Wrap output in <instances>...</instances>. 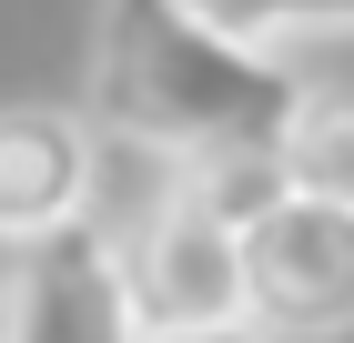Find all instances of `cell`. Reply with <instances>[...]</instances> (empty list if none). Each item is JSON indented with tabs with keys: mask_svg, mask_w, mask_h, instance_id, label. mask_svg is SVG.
I'll return each mask as SVG.
<instances>
[{
	"mask_svg": "<svg viewBox=\"0 0 354 343\" xmlns=\"http://www.w3.org/2000/svg\"><path fill=\"white\" fill-rule=\"evenodd\" d=\"M243 273H253V323L273 343L354 333V212L344 202L273 192L243 233Z\"/></svg>",
	"mask_w": 354,
	"mask_h": 343,
	"instance_id": "obj_4",
	"label": "cell"
},
{
	"mask_svg": "<svg viewBox=\"0 0 354 343\" xmlns=\"http://www.w3.org/2000/svg\"><path fill=\"white\" fill-rule=\"evenodd\" d=\"M314 81L294 51H263L203 0H102L91 10V61H82V111L111 141L172 161H233L273 152L294 101Z\"/></svg>",
	"mask_w": 354,
	"mask_h": 343,
	"instance_id": "obj_1",
	"label": "cell"
},
{
	"mask_svg": "<svg viewBox=\"0 0 354 343\" xmlns=\"http://www.w3.org/2000/svg\"><path fill=\"white\" fill-rule=\"evenodd\" d=\"M213 21H233L263 51H304V41H354V0H203Z\"/></svg>",
	"mask_w": 354,
	"mask_h": 343,
	"instance_id": "obj_7",
	"label": "cell"
},
{
	"mask_svg": "<svg viewBox=\"0 0 354 343\" xmlns=\"http://www.w3.org/2000/svg\"><path fill=\"white\" fill-rule=\"evenodd\" d=\"M152 343H273L263 323H203V333H152Z\"/></svg>",
	"mask_w": 354,
	"mask_h": 343,
	"instance_id": "obj_8",
	"label": "cell"
},
{
	"mask_svg": "<svg viewBox=\"0 0 354 343\" xmlns=\"http://www.w3.org/2000/svg\"><path fill=\"white\" fill-rule=\"evenodd\" d=\"M283 192L273 152H233V161H172L142 222H122L142 313L152 333H203V323H253V273H243V233L253 212Z\"/></svg>",
	"mask_w": 354,
	"mask_h": 343,
	"instance_id": "obj_2",
	"label": "cell"
},
{
	"mask_svg": "<svg viewBox=\"0 0 354 343\" xmlns=\"http://www.w3.org/2000/svg\"><path fill=\"white\" fill-rule=\"evenodd\" d=\"M0 343H152L122 222H71L0 253Z\"/></svg>",
	"mask_w": 354,
	"mask_h": 343,
	"instance_id": "obj_3",
	"label": "cell"
},
{
	"mask_svg": "<svg viewBox=\"0 0 354 343\" xmlns=\"http://www.w3.org/2000/svg\"><path fill=\"white\" fill-rule=\"evenodd\" d=\"M273 172L304 202H344L354 212V81H314L273 141Z\"/></svg>",
	"mask_w": 354,
	"mask_h": 343,
	"instance_id": "obj_6",
	"label": "cell"
},
{
	"mask_svg": "<svg viewBox=\"0 0 354 343\" xmlns=\"http://www.w3.org/2000/svg\"><path fill=\"white\" fill-rule=\"evenodd\" d=\"M102 121L71 101H0V253L91 222Z\"/></svg>",
	"mask_w": 354,
	"mask_h": 343,
	"instance_id": "obj_5",
	"label": "cell"
}]
</instances>
